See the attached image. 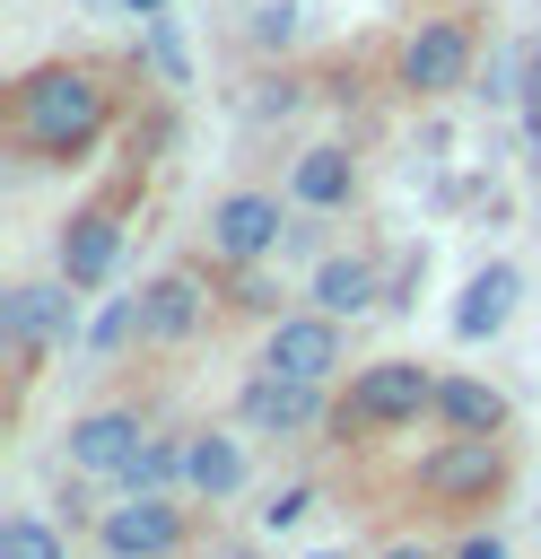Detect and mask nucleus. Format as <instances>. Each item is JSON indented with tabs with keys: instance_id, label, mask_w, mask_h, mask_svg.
I'll use <instances>...</instances> for the list:
<instances>
[{
	"instance_id": "nucleus-27",
	"label": "nucleus",
	"mask_w": 541,
	"mask_h": 559,
	"mask_svg": "<svg viewBox=\"0 0 541 559\" xmlns=\"http://www.w3.org/2000/svg\"><path fill=\"white\" fill-rule=\"evenodd\" d=\"M375 559H436V550H428V542H384Z\"/></svg>"
},
{
	"instance_id": "nucleus-16",
	"label": "nucleus",
	"mask_w": 541,
	"mask_h": 559,
	"mask_svg": "<svg viewBox=\"0 0 541 559\" xmlns=\"http://www.w3.org/2000/svg\"><path fill=\"white\" fill-rule=\"evenodd\" d=\"M515 297H524V271L515 262H480L454 297V341H497L515 323Z\"/></svg>"
},
{
	"instance_id": "nucleus-18",
	"label": "nucleus",
	"mask_w": 541,
	"mask_h": 559,
	"mask_svg": "<svg viewBox=\"0 0 541 559\" xmlns=\"http://www.w3.org/2000/svg\"><path fill=\"white\" fill-rule=\"evenodd\" d=\"M183 454H192V428H148V445L131 454L122 489H183Z\"/></svg>"
},
{
	"instance_id": "nucleus-25",
	"label": "nucleus",
	"mask_w": 541,
	"mask_h": 559,
	"mask_svg": "<svg viewBox=\"0 0 541 559\" xmlns=\"http://www.w3.org/2000/svg\"><path fill=\"white\" fill-rule=\"evenodd\" d=\"M253 515H262V533H297V524L314 515V480H288V489H270Z\"/></svg>"
},
{
	"instance_id": "nucleus-30",
	"label": "nucleus",
	"mask_w": 541,
	"mask_h": 559,
	"mask_svg": "<svg viewBox=\"0 0 541 559\" xmlns=\"http://www.w3.org/2000/svg\"><path fill=\"white\" fill-rule=\"evenodd\" d=\"M305 559H349V550H305Z\"/></svg>"
},
{
	"instance_id": "nucleus-3",
	"label": "nucleus",
	"mask_w": 541,
	"mask_h": 559,
	"mask_svg": "<svg viewBox=\"0 0 541 559\" xmlns=\"http://www.w3.org/2000/svg\"><path fill=\"white\" fill-rule=\"evenodd\" d=\"M419 419H436V367L428 358H366V367H349V384L332 402V428L358 437V445L419 428Z\"/></svg>"
},
{
	"instance_id": "nucleus-2",
	"label": "nucleus",
	"mask_w": 541,
	"mask_h": 559,
	"mask_svg": "<svg viewBox=\"0 0 541 559\" xmlns=\"http://www.w3.org/2000/svg\"><path fill=\"white\" fill-rule=\"evenodd\" d=\"M410 489L436 507V515H462V524H480L506 489H515V437L506 428H489V437H462V428H445L419 463H410Z\"/></svg>"
},
{
	"instance_id": "nucleus-13",
	"label": "nucleus",
	"mask_w": 541,
	"mask_h": 559,
	"mask_svg": "<svg viewBox=\"0 0 541 559\" xmlns=\"http://www.w3.org/2000/svg\"><path fill=\"white\" fill-rule=\"evenodd\" d=\"M288 201L314 210V218L358 210V148H349V140H314V148H297V157H288Z\"/></svg>"
},
{
	"instance_id": "nucleus-22",
	"label": "nucleus",
	"mask_w": 541,
	"mask_h": 559,
	"mask_svg": "<svg viewBox=\"0 0 541 559\" xmlns=\"http://www.w3.org/2000/svg\"><path fill=\"white\" fill-rule=\"evenodd\" d=\"M140 52H148V70H157L166 87H192V52H183L175 17H140Z\"/></svg>"
},
{
	"instance_id": "nucleus-14",
	"label": "nucleus",
	"mask_w": 541,
	"mask_h": 559,
	"mask_svg": "<svg viewBox=\"0 0 541 559\" xmlns=\"http://www.w3.org/2000/svg\"><path fill=\"white\" fill-rule=\"evenodd\" d=\"M244 480H253L244 428H192V454H183V498L227 507V498H244Z\"/></svg>"
},
{
	"instance_id": "nucleus-7",
	"label": "nucleus",
	"mask_w": 541,
	"mask_h": 559,
	"mask_svg": "<svg viewBox=\"0 0 541 559\" xmlns=\"http://www.w3.org/2000/svg\"><path fill=\"white\" fill-rule=\"evenodd\" d=\"M96 550L105 559H183L192 550V507L183 489H122L113 507H96Z\"/></svg>"
},
{
	"instance_id": "nucleus-15",
	"label": "nucleus",
	"mask_w": 541,
	"mask_h": 559,
	"mask_svg": "<svg viewBox=\"0 0 541 559\" xmlns=\"http://www.w3.org/2000/svg\"><path fill=\"white\" fill-rule=\"evenodd\" d=\"M305 306H323V314H340V323L375 314V306H384V262H375V253H323L314 280H305Z\"/></svg>"
},
{
	"instance_id": "nucleus-29",
	"label": "nucleus",
	"mask_w": 541,
	"mask_h": 559,
	"mask_svg": "<svg viewBox=\"0 0 541 559\" xmlns=\"http://www.w3.org/2000/svg\"><path fill=\"white\" fill-rule=\"evenodd\" d=\"M122 9H131V17H166L175 0H122Z\"/></svg>"
},
{
	"instance_id": "nucleus-9",
	"label": "nucleus",
	"mask_w": 541,
	"mask_h": 559,
	"mask_svg": "<svg viewBox=\"0 0 541 559\" xmlns=\"http://www.w3.org/2000/svg\"><path fill=\"white\" fill-rule=\"evenodd\" d=\"M209 271H218V262L201 253V262H166L157 280H140V349H148V358L192 349V341L209 332V297H218Z\"/></svg>"
},
{
	"instance_id": "nucleus-31",
	"label": "nucleus",
	"mask_w": 541,
	"mask_h": 559,
	"mask_svg": "<svg viewBox=\"0 0 541 559\" xmlns=\"http://www.w3.org/2000/svg\"><path fill=\"white\" fill-rule=\"evenodd\" d=\"M87 9H105V0H87Z\"/></svg>"
},
{
	"instance_id": "nucleus-8",
	"label": "nucleus",
	"mask_w": 541,
	"mask_h": 559,
	"mask_svg": "<svg viewBox=\"0 0 541 559\" xmlns=\"http://www.w3.org/2000/svg\"><path fill=\"white\" fill-rule=\"evenodd\" d=\"M332 384H305V376H279L253 358V376L236 384V428L244 437H270V445H305L314 428H332Z\"/></svg>"
},
{
	"instance_id": "nucleus-10",
	"label": "nucleus",
	"mask_w": 541,
	"mask_h": 559,
	"mask_svg": "<svg viewBox=\"0 0 541 559\" xmlns=\"http://www.w3.org/2000/svg\"><path fill=\"white\" fill-rule=\"evenodd\" d=\"M122 245H131V218H122V192H105V201H79L61 227H52V271L79 288V297H96L113 271H122Z\"/></svg>"
},
{
	"instance_id": "nucleus-5",
	"label": "nucleus",
	"mask_w": 541,
	"mask_h": 559,
	"mask_svg": "<svg viewBox=\"0 0 541 559\" xmlns=\"http://www.w3.org/2000/svg\"><path fill=\"white\" fill-rule=\"evenodd\" d=\"M471 79H480V26L462 9L410 17V35L393 44V87L419 96V105H436V96H462Z\"/></svg>"
},
{
	"instance_id": "nucleus-28",
	"label": "nucleus",
	"mask_w": 541,
	"mask_h": 559,
	"mask_svg": "<svg viewBox=\"0 0 541 559\" xmlns=\"http://www.w3.org/2000/svg\"><path fill=\"white\" fill-rule=\"evenodd\" d=\"M209 559H270V550H253V542H218Z\"/></svg>"
},
{
	"instance_id": "nucleus-6",
	"label": "nucleus",
	"mask_w": 541,
	"mask_h": 559,
	"mask_svg": "<svg viewBox=\"0 0 541 559\" xmlns=\"http://www.w3.org/2000/svg\"><path fill=\"white\" fill-rule=\"evenodd\" d=\"M288 227H297V201H288V192L227 183V192L209 201V218H201V253H209L218 271H253V262H279Z\"/></svg>"
},
{
	"instance_id": "nucleus-23",
	"label": "nucleus",
	"mask_w": 541,
	"mask_h": 559,
	"mask_svg": "<svg viewBox=\"0 0 541 559\" xmlns=\"http://www.w3.org/2000/svg\"><path fill=\"white\" fill-rule=\"evenodd\" d=\"M515 114H524V140H532V166H541V35H524V79H515Z\"/></svg>"
},
{
	"instance_id": "nucleus-1",
	"label": "nucleus",
	"mask_w": 541,
	"mask_h": 559,
	"mask_svg": "<svg viewBox=\"0 0 541 559\" xmlns=\"http://www.w3.org/2000/svg\"><path fill=\"white\" fill-rule=\"evenodd\" d=\"M122 122V79L96 52H52L9 79V157L17 166H87Z\"/></svg>"
},
{
	"instance_id": "nucleus-24",
	"label": "nucleus",
	"mask_w": 541,
	"mask_h": 559,
	"mask_svg": "<svg viewBox=\"0 0 541 559\" xmlns=\"http://www.w3.org/2000/svg\"><path fill=\"white\" fill-rule=\"evenodd\" d=\"M419 280H428V245H401V262L384 271V314H410L419 306Z\"/></svg>"
},
{
	"instance_id": "nucleus-11",
	"label": "nucleus",
	"mask_w": 541,
	"mask_h": 559,
	"mask_svg": "<svg viewBox=\"0 0 541 559\" xmlns=\"http://www.w3.org/2000/svg\"><path fill=\"white\" fill-rule=\"evenodd\" d=\"M140 445H148V411H140V402H87V411L61 428V463H70L79 480H113V489H122V472H131Z\"/></svg>"
},
{
	"instance_id": "nucleus-26",
	"label": "nucleus",
	"mask_w": 541,
	"mask_h": 559,
	"mask_svg": "<svg viewBox=\"0 0 541 559\" xmlns=\"http://www.w3.org/2000/svg\"><path fill=\"white\" fill-rule=\"evenodd\" d=\"M445 559H506V533H497V524H480V533H462Z\"/></svg>"
},
{
	"instance_id": "nucleus-19",
	"label": "nucleus",
	"mask_w": 541,
	"mask_h": 559,
	"mask_svg": "<svg viewBox=\"0 0 541 559\" xmlns=\"http://www.w3.org/2000/svg\"><path fill=\"white\" fill-rule=\"evenodd\" d=\"M0 559H70V533L44 507H17V515H0Z\"/></svg>"
},
{
	"instance_id": "nucleus-12",
	"label": "nucleus",
	"mask_w": 541,
	"mask_h": 559,
	"mask_svg": "<svg viewBox=\"0 0 541 559\" xmlns=\"http://www.w3.org/2000/svg\"><path fill=\"white\" fill-rule=\"evenodd\" d=\"M262 367L305 376V384H332V376L349 367V323H340V314H323V306L270 314V323H262Z\"/></svg>"
},
{
	"instance_id": "nucleus-20",
	"label": "nucleus",
	"mask_w": 541,
	"mask_h": 559,
	"mask_svg": "<svg viewBox=\"0 0 541 559\" xmlns=\"http://www.w3.org/2000/svg\"><path fill=\"white\" fill-rule=\"evenodd\" d=\"M297 35H305V9H297V0H253V17H244V52L279 61V52H297Z\"/></svg>"
},
{
	"instance_id": "nucleus-4",
	"label": "nucleus",
	"mask_w": 541,
	"mask_h": 559,
	"mask_svg": "<svg viewBox=\"0 0 541 559\" xmlns=\"http://www.w3.org/2000/svg\"><path fill=\"white\" fill-rule=\"evenodd\" d=\"M79 332V288L52 271V280H9L0 288V358H9V393H26L44 376L52 349H70Z\"/></svg>"
},
{
	"instance_id": "nucleus-21",
	"label": "nucleus",
	"mask_w": 541,
	"mask_h": 559,
	"mask_svg": "<svg viewBox=\"0 0 541 559\" xmlns=\"http://www.w3.org/2000/svg\"><path fill=\"white\" fill-rule=\"evenodd\" d=\"M122 349H140V288L131 297H105L96 323H87V358H122Z\"/></svg>"
},
{
	"instance_id": "nucleus-17",
	"label": "nucleus",
	"mask_w": 541,
	"mask_h": 559,
	"mask_svg": "<svg viewBox=\"0 0 541 559\" xmlns=\"http://www.w3.org/2000/svg\"><path fill=\"white\" fill-rule=\"evenodd\" d=\"M436 428L489 437V428H515V402L489 376H471V367H436Z\"/></svg>"
}]
</instances>
